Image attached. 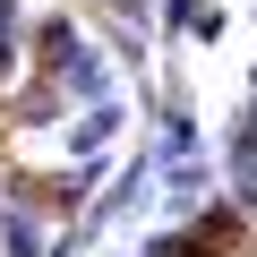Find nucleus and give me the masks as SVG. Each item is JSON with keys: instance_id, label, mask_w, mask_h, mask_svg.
<instances>
[{"instance_id": "1", "label": "nucleus", "mask_w": 257, "mask_h": 257, "mask_svg": "<svg viewBox=\"0 0 257 257\" xmlns=\"http://www.w3.org/2000/svg\"><path fill=\"white\" fill-rule=\"evenodd\" d=\"M257 248V231H248V214H231V206H214L189 240H180V257H248Z\"/></svg>"}]
</instances>
